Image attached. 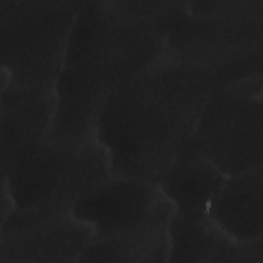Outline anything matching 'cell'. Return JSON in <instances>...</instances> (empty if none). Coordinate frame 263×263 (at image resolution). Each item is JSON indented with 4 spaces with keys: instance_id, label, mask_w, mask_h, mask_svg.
Instances as JSON below:
<instances>
[{
    "instance_id": "obj_1",
    "label": "cell",
    "mask_w": 263,
    "mask_h": 263,
    "mask_svg": "<svg viewBox=\"0 0 263 263\" xmlns=\"http://www.w3.org/2000/svg\"><path fill=\"white\" fill-rule=\"evenodd\" d=\"M224 83L216 73L164 54L119 81L95 128L108 153L111 176L157 184L192 136L205 100Z\"/></svg>"
},
{
    "instance_id": "obj_4",
    "label": "cell",
    "mask_w": 263,
    "mask_h": 263,
    "mask_svg": "<svg viewBox=\"0 0 263 263\" xmlns=\"http://www.w3.org/2000/svg\"><path fill=\"white\" fill-rule=\"evenodd\" d=\"M83 0H1L2 81L54 90Z\"/></svg>"
},
{
    "instance_id": "obj_5",
    "label": "cell",
    "mask_w": 263,
    "mask_h": 263,
    "mask_svg": "<svg viewBox=\"0 0 263 263\" xmlns=\"http://www.w3.org/2000/svg\"><path fill=\"white\" fill-rule=\"evenodd\" d=\"M262 75L226 82L205 100L192 134L198 152L226 177L263 163Z\"/></svg>"
},
{
    "instance_id": "obj_8",
    "label": "cell",
    "mask_w": 263,
    "mask_h": 263,
    "mask_svg": "<svg viewBox=\"0 0 263 263\" xmlns=\"http://www.w3.org/2000/svg\"><path fill=\"white\" fill-rule=\"evenodd\" d=\"M92 238L71 212L35 217L12 210L1 220L0 263L78 262Z\"/></svg>"
},
{
    "instance_id": "obj_13",
    "label": "cell",
    "mask_w": 263,
    "mask_h": 263,
    "mask_svg": "<svg viewBox=\"0 0 263 263\" xmlns=\"http://www.w3.org/2000/svg\"><path fill=\"white\" fill-rule=\"evenodd\" d=\"M168 232L135 238H91L78 262H167Z\"/></svg>"
},
{
    "instance_id": "obj_2",
    "label": "cell",
    "mask_w": 263,
    "mask_h": 263,
    "mask_svg": "<svg viewBox=\"0 0 263 263\" xmlns=\"http://www.w3.org/2000/svg\"><path fill=\"white\" fill-rule=\"evenodd\" d=\"M187 1L83 0L64 68L107 91L163 54Z\"/></svg>"
},
{
    "instance_id": "obj_6",
    "label": "cell",
    "mask_w": 263,
    "mask_h": 263,
    "mask_svg": "<svg viewBox=\"0 0 263 263\" xmlns=\"http://www.w3.org/2000/svg\"><path fill=\"white\" fill-rule=\"evenodd\" d=\"M79 149L45 136L25 144L1 171L2 189L13 210L40 217L71 212L99 182L96 164Z\"/></svg>"
},
{
    "instance_id": "obj_7",
    "label": "cell",
    "mask_w": 263,
    "mask_h": 263,
    "mask_svg": "<svg viewBox=\"0 0 263 263\" xmlns=\"http://www.w3.org/2000/svg\"><path fill=\"white\" fill-rule=\"evenodd\" d=\"M174 205L157 184L111 176L72 206L71 214L86 223L92 238H134L167 232Z\"/></svg>"
},
{
    "instance_id": "obj_10",
    "label": "cell",
    "mask_w": 263,
    "mask_h": 263,
    "mask_svg": "<svg viewBox=\"0 0 263 263\" xmlns=\"http://www.w3.org/2000/svg\"><path fill=\"white\" fill-rule=\"evenodd\" d=\"M54 90L2 81L0 105L1 171L28 142L42 138L54 109Z\"/></svg>"
},
{
    "instance_id": "obj_9",
    "label": "cell",
    "mask_w": 263,
    "mask_h": 263,
    "mask_svg": "<svg viewBox=\"0 0 263 263\" xmlns=\"http://www.w3.org/2000/svg\"><path fill=\"white\" fill-rule=\"evenodd\" d=\"M225 179L226 176L198 152L191 136L182 144L157 185L176 213L210 222L211 203Z\"/></svg>"
},
{
    "instance_id": "obj_11",
    "label": "cell",
    "mask_w": 263,
    "mask_h": 263,
    "mask_svg": "<svg viewBox=\"0 0 263 263\" xmlns=\"http://www.w3.org/2000/svg\"><path fill=\"white\" fill-rule=\"evenodd\" d=\"M262 166L226 177L214 197L209 216L213 224L236 241L263 237Z\"/></svg>"
},
{
    "instance_id": "obj_3",
    "label": "cell",
    "mask_w": 263,
    "mask_h": 263,
    "mask_svg": "<svg viewBox=\"0 0 263 263\" xmlns=\"http://www.w3.org/2000/svg\"><path fill=\"white\" fill-rule=\"evenodd\" d=\"M263 0L187 1L163 54L226 82L262 75Z\"/></svg>"
},
{
    "instance_id": "obj_12",
    "label": "cell",
    "mask_w": 263,
    "mask_h": 263,
    "mask_svg": "<svg viewBox=\"0 0 263 263\" xmlns=\"http://www.w3.org/2000/svg\"><path fill=\"white\" fill-rule=\"evenodd\" d=\"M170 251L167 262L221 263L233 239L212 221L201 222L174 213L168 223Z\"/></svg>"
}]
</instances>
